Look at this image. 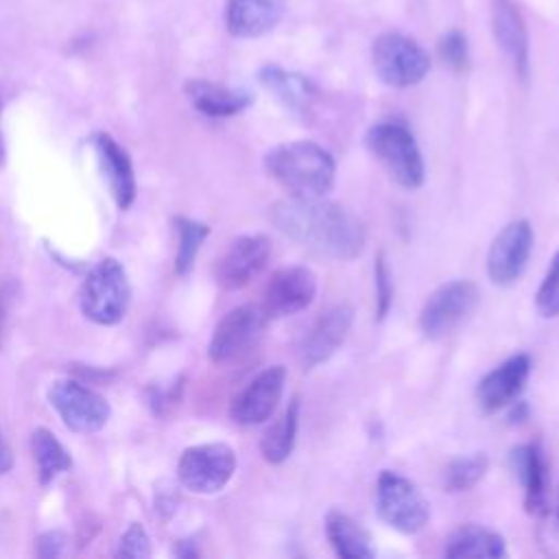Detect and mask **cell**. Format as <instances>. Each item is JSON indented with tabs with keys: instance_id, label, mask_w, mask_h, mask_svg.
Returning <instances> with one entry per match:
<instances>
[{
	"instance_id": "e0dca14e",
	"label": "cell",
	"mask_w": 559,
	"mask_h": 559,
	"mask_svg": "<svg viewBox=\"0 0 559 559\" xmlns=\"http://www.w3.org/2000/svg\"><path fill=\"white\" fill-rule=\"evenodd\" d=\"M92 146L100 166V173L107 181L109 194L114 197L120 210H129L135 201V173L129 153L105 131L92 135Z\"/></svg>"
},
{
	"instance_id": "f546056e",
	"label": "cell",
	"mask_w": 559,
	"mask_h": 559,
	"mask_svg": "<svg viewBox=\"0 0 559 559\" xmlns=\"http://www.w3.org/2000/svg\"><path fill=\"white\" fill-rule=\"evenodd\" d=\"M373 290H376V321H384L393 304V280L382 251L376 255V262H373Z\"/></svg>"
},
{
	"instance_id": "ac0fdd59",
	"label": "cell",
	"mask_w": 559,
	"mask_h": 559,
	"mask_svg": "<svg viewBox=\"0 0 559 559\" xmlns=\"http://www.w3.org/2000/svg\"><path fill=\"white\" fill-rule=\"evenodd\" d=\"M509 467L524 489V507L531 515L548 513V465L537 443H522L511 448Z\"/></svg>"
},
{
	"instance_id": "2e32d148",
	"label": "cell",
	"mask_w": 559,
	"mask_h": 559,
	"mask_svg": "<svg viewBox=\"0 0 559 559\" xmlns=\"http://www.w3.org/2000/svg\"><path fill=\"white\" fill-rule=\"evenodd\" d=\"M531 376V356L528 354H515L493 367L489 373H485L476 386V397L480 408L491 415L500 408L513 404L520 393L524 391V384Z\"/></svg>"
},
{
	"instance_id": "83f0119b",
	"label": "cell",
	"mask_w": 559,
	"mask_h": 559,
	"mask_svg": "<svg viewBox=\"0 0 559 559\" xmlns=\"http://www.w3.org/2000/svg\"><path fill=\"white\" fill-rule=\"evenodd\" d=\"M175 229H177V236H179L177 255H175V273L177 275H188L194 266V260H197V253H199L203 240L210 234V227L205 223L194 221V218L177 216L175 218Z\"/></svg>"
},
{
	"instance_id": "52a82bcc",
	"label": "cell",
	"mask_w": 559,
	"mask_h": 559,
	"mask_svg": "<svg viewBox=\"0 0 559 559\" xmlns=\"http://www.w3.org/2000/svg\"><path fill=\"white\" fill-rule=\"evenodd\" d=\"M236 472V452L231 445L212 441L190 445L181 452L177 461V478L179 483L201 496L218 493Z\"/></svg>"
},
{
	"instance_id": "d4e9b609",
	"label": "cell",
	"mask_w": 559,
	"mask_h": 559,
	"mask_svg": "<svg viewBox=\"0 0 559 559\" xmlns=\"http://www.w3.org/2000/svg\"><path fill=\"white\" fill-rule=\"evenodd\" d=\"M297 426H299V400L293 397L290 404L284 408L282 417L273 421L260 439V452L266 463L280 465L293 454Z\"/></svg>"
},
{
	"instance_id": "1f68e13d",
	"label": "cell",
	"mask_w": 559,
	"mask_h": 559,
	"mask_svg": "<svg viewBox=\"0 0 559 559\" xmlns=\"http://www.w3.org/2000/svg\"><path fill=\"white\" fill-rule=\"evenodd\" d=\"M439 57L456 72L467 68L469 61V48H467V39L461 31H448L441 39H439Z\"/></svg>"
},
{
	"instance_id": "9a60e30c",
	"label": "cell",
	"mask_w": 559,
	"mask_h": 559,
	"mask_svg": "<svg viewBox=\"0 0 559 559\" xmlns=\"http://www.w3.org/2000/svg\"><path fill=\"white\" fill-rule=\"evenodd\" d=\"M354 323V310L347 304H336L328 308L308 330L299 345V360L306 369H312L336 354L345 343Z\"/></svg>"
},
{
	"instance_id": "5b68a950",
	"label": "cell",
	"mask_w": 559,
	"mask_h": 559,
	"mask_svg": "<svg viewBox=\"0 0 559 559\" xmlns=\"http://www.w3.org/2000/svg\"><path fill=\"white\" fill-rule=\"evenodd\" d=\"M376 507L391 528L406 535L421 531L430 518V504L419 487L393 469H382L378 476Z\"/></svg>"
},
{
	"instance_id": "ba28073f",
	"label": "cell",
	"mask_w": 559,
	"mask_h": 559,
	"mask_svg": "<svg viewBox=\"0 0 559 559\" xmlns=\"http://www.w3.org/2000/svg\"><path fill=\"white\" fill-rule=\"evenodd\" d=\"M48 400L66 428L81 435L98 432L111 415V408L100 393L72 378L55 380L48 389Z\"/></svg>"
},
{
	"instance_id": "4dcf8cb0",
	"label": "cell",
	"mask_w": 559,
	"mask_h": 559,
	"mask_svg": "<svg viewBox=\"0 0 559 559\" xmlns=\"http://www.w3.org/2000/svg\"><path fill=\"white\" fill-rule=\"evenodd\" d=\"M116 557H129V559L151 557V539L146 528L140 522H131L127 531L120 535L116 546Z\"/></svg>"
},
{
	"instance_id": "7a4b0ae2",
	"label": "cell",
	"mask_w": 559,
	"mask_h": 559,
	"mask_svg": "<svg viewBox=\"0 0 559 559\" xmlns=\"http://www.w3.org/2000/svg\"><path fill=\"white\" fill-rule=\"evenodd\" d=\"M264 168L295 199L325 197L336 177L332 153L310 140L273 146L264 155Z\"/></svg>"
},
{
	"instance_id": "30bf717a",
	"label": "cell",
	"mask_w": 559,
	"mask_h": 559,
	"mask_svg": "<svg viewBox=\"0 0 559 559\" xmlns=\"http://www.w3.org/2000/svg\"><path fill=\"white\" fill-rule=\"evenodd\" d=\"M266 321L269 319L260 306L242 304L231 308L212 332L207 347L210 360L225 365L245 356L260 341Z\"/></svg>"
},
{
	"instance_id": "3957f363",
	"label": "cell",
	"mask_w": 559,
	"mask_h": 559,
	"mask_svg": "<svg viewBox=\"0 0 559 559\" xmlns=\"http://www.w3.org/2000/svg\"><path fill=\"white\" fill-rule=\"evenodd\" d=\"M369 153L386 168V173L408 190H415L426 179L421 151L411 129L400 120H382L365 133Z\"/></svg>"
},
{
	"instance_id": "ffe728a7",
	"label": "cell",
	"mask_w": 559,
	"mask_h": 559,
	"mask_svg": "<svg viewBox=\"0 0 559 559\" xmlns=\"http://www.w3.org/2000/svg\"><path fill=\"white\" fill-rule=\"evenodd\" d=\"M491 28L498 46L511 59L515 72L524 81L528 74V33L520 9L511 0H496Z\"/></svg>"
},
{
	"instance_id": "8d00e7d4",
	"label": "cell",
	"mask_w": 559,
	"mask_h": 559,
	"mask_svg": "<svg viewBox=\"0 0 559 559\" xmlns=\"http://www.w3.org/2000/svg\"><path fill=\"white\" fill-rule=\"evenodd\" d=\"M557 520H559V496H557Z\"/></svg>"
},
{
	"instance_id": "4fadbf2b",
	"label": "cell",
	"mask_w": 559,
	"mask_h": 559,
	"mask_svg": "<svg viewBox=\"0 0 559 559\" xmlns=\"http://www.w3.org/2000/svg\"><path fill=\"white\" fill-rule=\"evenodd\" d=\"M317 295V275L308 266H284L271 275L262 293L266 319L293 317L306 310Z\"/></svg>"
},
{
	"instance_id": "7402d4cb",
	"label": "cell",
	"mask_w": 559,
	"mask_h": 559,
	"mask_svg": "<svg viewBox=\"0 0 559 559\" xmlns=\"http://www.w3.org/2000/svg\"><path fill=\"white\" fill-rule=\"evenodd\" d=\"M325 537L341 559H371L376 548L371 535L345 511L332 509L325 515Z\"/></svg>"
},
{
	"instance_id": "6da1fadb",
	"label": "cell",
	"mask_w": 559,
	"mask_h": 559,
	"mask_svg": "<svg viewBox=\"0 0 559 559\" xmlns=\"http://www.w3.org/2000/svg\"><path fill=\"white\" fill-rule=\"evenodd\" d=\"M271 221L290 240L332 260H354L365 249L367 229L362 218L323 197L282 199L273 203Z\"/></svg>"
},
{
	"instance_id": "9c48e42d",
	"label": "cell",
	"mask_w": 559,
	"mask_h": 559,
	"mask_svg": "<svg viewBox=\"0 0 559 559\" xmlns=\"http://www.w3.org/2000/svg\"><path fill=\"white\" fill-rule=\"evenodd\" d=\"M478 304V288L469 280H452L441 284L426 299L419 312V328L426 338L439 341L448 336Z\"/></svg>"
},
{
	"instance_id": "5bb4252c",
	"label": "cell",
	"mask_w": 559,
	"mask_h": 559,
	"mask_svg": "<svg viewBox=\"0 0 559 559\" xmlns=\"http://www.w3.org/2000/svg\"><path fill=\"white\" fill-rule=\"evenodd\" d=\"M286 382L284 365H271L262 369L234 400L229 417L238 426L264 424L277 408Z\"/></svg>"
},
{
	"instance_id": "8992f818",
	"label": "cell",
	"mask_w": 559,
	"mask_h": 559,
	"mask_svg": "<svg viewBox=\"0 0 559 559\" xmlns=\"http://www.w3.org/2000/svg\"><path fill=\"white\" fill-rule=\"evenodd\" d=\"M371 61L378 79L389 87L417 85L430 70L428 52L413 37L395 31L376 37Z\"/></svg>"
},
{
	"instance_id": "d6a6232c",
	"label": "cell",
	"mask_w": 559,
	"mask_h": 559,
	"mask_svg": "<svg viewBox=\"0 0 559 559\" xmlns=\"http://www.w3.org/2000/svg\"><path fill=\"white\" fill-rule=\"evenodd\" d=\"M68 548V537L63 531H46L37 539V557L41 559H55L61 557Z\"/></svg>"
},
{
	"instance_id": "f1b7e54d",
	"label": "cell",
	"mask_w": 559,
	"mask_h": 559,
	"mask_svg": "<svg viewBox=\"0 0 559 559\" xmlns=\"http://www.w3.org/2000/svg\"><path fill=\"white\" fill-rule=\"evenodd\" d=\"M535 308L544 319L559 317V251L552 255L550 266L535 293Z\"/></svg>"
},
{
	"instance_id": "603a6c76",
	"label": "cell",
	"mask_w": 559,
	"mask_h": 559,
	"mask_svg": "<svg viewBox=\"0 0 559 559\" xmlns=\"http://www.w3.org/2000/svg\"><path fill=\"white\" fill-rule=\"evenodd\" d=\"M445 557L461 559H502L507 557L504 537L483 524H463L454 528L445 542Z\"/></svg>"
},
{
	"instance_id": "cb8c5ba5",
	"label": "cell",
	"mask_w": 559,
	"mask_h": 559,
	"mask_svg": "<svg viewBox=\"0 0 559 559\" xmlns=\"http://www.w3.org/2000/svg\"><path fill=\"white\" fill-rule=\"evenodd\" d=\"M258 79L271 94H275V98L284 107H288L293 111H306L312 105V100L317 98V85L308 76H304L299 72L284 70L275 63L260 68Z\"/></svg>"
},
{
	"instance_id": "7c38bea8",
	"label": "cell",
	"mask_w": 559,
	"mask_h": 559,
	"mask_svg": "<svg viewBox=\"0 0 559 559\" xmlns=\"http://www.w3.org/2000/svg\"><path fill=\"white\" fill-rule=\"evenodd\" d=\"M271 258V240L264 234H245L234 238L214 264V280L225 290L247 286Z\"/></svg>"
},
{
	"instance_id": "44dd1931",
	"label": "cell",
	"mask_w": 559,
	"mask_h": 559,
	"mask_svg": "<svg viewBox=\"0 0 559 559\" xmlns=\"http://www.w3.org/2000/svg\"><path fill=\"white\" fill-rule=\"evenodd\" d=\"M190 105L207 118H231L251 105V94L245 90H234L223 83L190 79L183 85Z\"/></svg>"
},
{
	"instance_id": "e575fe53",
	"label": "cell",
	"mask_w": 559,
	"mask_h": 559,
	"mask_svg": "<svg viewBox=\"0 0 559 559\" xmlns=\"http://www.w3.org/2000/svg\"><path fill=\"white\" fill-rule=\"evenodd\" d=\"M9 290H0V345H2V334H4V323H7V310H9Z\"/></svg>"
},
{
	"instance_id": "836d02e7",
	"label": "cell",
	"mask_w": 559,
	"mask_h": 559,
	"mask_svg": "<svg viewBox=\"0 0 559 559\" xmlns=\"http://www.w3.org/2000/svg\"><path fill=\"white\" fill-rule=\"evenodd\" d=\"M11 465H13V456H11V450H9V445H7V441L0 432V476L7 474L11 469Z\"/></svg>"
},
{
	"instance_id": "8fae6325",
	"label": "cell",
	"mask_w": 559,
	"mask_h": 559,
	"mask_svg": "<svg viewBox=\"0 0 559 559\" xmlns=\"http://www.w3.org/2000/svg\"><path fill=\"white\" fill-rule=\"evenodd\" d=\"M533 240V227L526 218H518L504 225L487 251L489 280L498 286H513L526 271Z\"/></svg>"
},
{
	"instance_id": "d590c367",
	"label": "cell",
	"mask_w": 559,
	"mask_h": 559,
	"mask_svg": "<svg viewBox=\"0 0 559 559\" xmlns=\"http://www.w3.org/2000/svg\"><path fill=\"white\" fill-rule=\"evenodd\" d=\"M2 153H4V148H2V133H0V159H2Z\"/></svg>"
},
{
	"instance_id": "d6986e66",
	"label": "cell",
	"mask_w": 559,
	"mask_h": 559,
	"mask_svg": "<svg viewBox=\"0 0 559 559\" xmlns=\"http://www.w3.org/2000/svg\"><path fill=\"white\" fill-rule=\"evenodd\" d=\"M284 9V0H227L225 26L240 39L262 37L280 24Z\"/></svg>"
},
{
	"instance_id": "4316f807",
	"label": "cell",
	"mask_w": 559,
	"mask_h": 559,
	"mask_svg": "<svg viewBox=\"0 0 559 559\" xmlns=\"http://www.w3.org/2000/svg\"><path fill=\"white\" fill-rule=\"evenodd\" d=\"M487 469H489V459L483 452L456 456L443 469V487L450 493L467 491L485 478Z\"/></svg>"
},
{
	"instance_id": "277c9868",
	"label": "cell",
	"mask_w": 559,
	"mask_h": 559,
	"mask_svg": "<svg viewBox=\"0 0 559 559\" xmlns=\"http://www.w3.org/2000/svg\"><path fill=\"white\" fill-rule=\"evenodd\" d=\"M131 301V286L124 266L116 258L98 260L85 275L79 306L85 319L96 325H116Z\"/></svg>"
},
{
	"instance_id": "484cf974",
	"label": "cell",
	"mask_w": 559,
	"mask_h": 559,
	"mask_svg": "<svg viewBox=\"0 0 559 559\" xmlns=\"http://www.w3.org/2000/svg\"><path fill=\"white\" fill-rule=\"evenodd\" d=\"M31 452L37 465V478L39 485H50L59 474L70 469L72 459L70 452L63 448V443L48 430V428H35L31 435Z\"/></svg>"
}]
</instances>
